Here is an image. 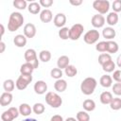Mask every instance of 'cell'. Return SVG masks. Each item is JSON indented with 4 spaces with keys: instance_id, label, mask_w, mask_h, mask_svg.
Masks as SVG:
<instances>
[{
    "instance_id": "6da1fadb",
    "label": "cell",
    "mask_w": 121,
    "mask_h": 121,
    "mask_svg": "<svg viewBox=\"0 0 121 121\" xmlns=\"http://www.w3.org/2000/svg\"><path fill=\"white\" fill-rule=\"evenodd\" d=\"M23 23H24V16L20 12L14 11L9 15V19L8 23V29L10 32L16 31L23 26Z\"/></svg>"
},
{
    "instance_id": "7a4b0ae2",
    "label": "cell",
    "mask_w": 121,
    "mask_h": 121,
    "mask_svg": "<svg viewBox=\"0 0 121 121\" xmlns=\"http://www.w3.org/2000/svg\"><path fill=\"white\" fill-rule=\"evenodd\" d=\"M96 85H97V81L95 78H92V77L86 78L82 80L80 84V91L85 95H90L95 92Z\"/></svg>"
},
{
    "instance_id": "3957f363",
    "label": "cell",
    "mask_w": 121,
    "mask_h": 121,
    "mask_svg": "<svg viewBox=\"0 0 121 121\" xmlns=\"http://www.w3.org/2000/svg\"><path fill=\"white\" fill-rule=\"evenodd\" d=\"M45 102L52 108H59L62 104V98L54 92H48L45 95Z\"/></svg>"
},
{
    "instance_id": "277c9868",
    "label": "cell",
    "mask_w": 121,
    "mask_h": 121,
    "mask_svg": "<svg viewBox=\"0 0 121 121\" xmlns=\"http://www.w3.org/2000/svg\"><path fill=\"white\" fill-rule=\"evenodd\" d=\"M93 8L98 11V14H105L109 11L110 2L108 0H95L93 2Z\"/></svg>"
},
{
    "instance_id": "5b68a950",
    "label": "cell",
    "mask_w": 121,
    "mask_h": 121,
    "mask_svg": "<svg viewBox=\"0 0 121 121\" xmlns=\"http://www.w3.org/2000/svg\"><path fill=\"white\" fill-rule=\"evenodd\" d=\"M84 27L81 24H75L70 27L69 30V39H71L72 41H77L79 39V37L81 36V34L83 33Z\"/></svg>"
},
{
    "instance_id": "8992f818",
    "label": "cell",
    "mask_w": 121,
    "mask_h": 121,
    "mask_svg": "<svg viewBox=\"0 0 121 121\" xmlns=\"http://www.w3.org/2000/svg\"><path fill=\"white\" fill-rule=\"evenodd\" d=\"M98 39H99V32L96 29H91V30L87 31L83 36L84 42L88 44L95 43L98 41Z\"/></svg>"
},
{
    "instance_id": "52a82bcc",
    "label": "cell",
    "mask_w": 121,
    "mask_h": 121,
    "mask_svg": "<svg viewBox=\"0 0 121 121\" xmlns=\"http://www.w3.org/2000/svg\"><path fill=\"white\" fill-rule=\"evenodd\" d=\"M91 23L94 27L100 28L105 24V17L101 14H95V15H93V17L91 19Z\"/></svg>"
},
{
    "instance_id": "ba28073f",
    "label": "cell",
    "mask_w": 121,
    "mask_h": 121,
    "mask_svg": "<svg viewBox=\"0 0 121 121\" xmlns=\"http://www.w3.org/2000/svg\"><path fill=\"white\" fill-rule=\"evenodd\" d=\"M36 32H37V29H36V26L31 24V23H28V24H26L25 26H24V35L26 37V38H33L35 35H36Z\"/></svg>"
},
{
    "instance_id": "9c48e42d",
    "label": "cell",
    "mask_w": 121,
    "mask_h": 121,
    "mask_svg": "<svg viewBox=\"0 0 121 121\" xmlns=\"http://www.w3.org/2000/svg\"><path fill=\"white\" fill-rule=\"evenodd\" d=\"M34 91L38 95H43L47 91V84L43 80H38L34 84Z\"/></svg>"
},
{
    "instance_id": "30bf717a",
    "label": "cell",
    "mask_w": 121,
    "mask_h": 121,
    "mask_svg": "<svg viewBox=\"0 0 121 121\" xmlns=\"http://www.w3.org/2000/svg\"><path fill=\"white\" fill-rule=\"evenodd\" d=\"M53 23H54V25L57 27H60V28L63 27L65 23H66V16H65V14H63V13L56 14L54 19H53Z\"/></svg>"
},
{
    "instance_id": "8fae6325",
    "label": "cell",
    "mask_w": 121,
    "mask_h": 121,
    "mask_svg": "<svg viewBox=\"0 0 121 121\" xmlns=\"http://www.w3.org/2000/svg\"><path fill=\"white\" fill-rule=\"evenodd\" d=\"M52 19H53V14L50 9H45L40 12V20L43 23H49L52 21Z\"/></svg>"
},
{
    "instance_id": "7c38bea8",
    "label": "cell",
    "mask_w": 121,
    "mask_h": 121,
    "mask_svg": "<svg viewBox=\"0 0 121 121\" xmlns=\"http://www.w3.org/2000/svg\"><path fill=\"white\" fill-rule=\"evenodd\" d=\"M12 98H13V96H12L11 93L4 92L0 96V105L2 107H6V106L9 105L12 101Z\"/></svg>"
},
{
    "instance_id": "4fadbf2b",
    "label": "cell",
    "mask_w": 121,
    "mask_h": 121,
    "mask_svg": "<svg viewBox=\"0 0 121 121\" xmlns=\"http://www.w3.org/2000/svg\"><path fill=\"white\" fill-rule=\"evenodd\" d=\"M102 35H103V38H105L106 40L112 41V40L115 37L116 32H115V30H114L113 27H112V26H107V27L103 28V30H102Z\"/></svg>"
},
{
    "instance_id": "5bb4252c",
    "label": "cell",
    "mask_w": 121,
    "mask_h": 121,
    "mask_svg": "<svg viewBox=\"0 0 121 121\" xmlns=\"http://www.w3.org/2000/svg\"><path fill=\"white\" fill-rule=\"evenodd\" d=\"M99 99H100V102L104 105H108V104H111V102L112 101L113 99V96L112 95L111 92H108V91H105L103 93H101L100 96H99Z\"/></svg>"
},
{
    "instance_id": "9a60e30c",
    "label": "cell",
    "mask_w": 121,
    "mask_h": 121,
    "mask_svg": "<svg viewBox=\"0 0 121 121\" xmlns=\"http://www.w3.org/2000/svg\"><path fill=\"white\" fill-rule=\"evenodd\" d=\"M37 59H38L37 58V53H36V51L34 49L28 48V49L26 50V52H25V60H26V62L30 63V62H32L33 60H35Z\"/></svg>"
},
{
    "instance_id": "2e32d148",
    "label": "cell",
    "mask_w": 121,
    "mask_h": 121,
    "mask_svg": "<svg viewBox=\"0 0 121 121\" xmlns=\"http://www.w3.org/2000/svg\"><path fill=\"white\" fill-rule=\"evenodd\" d=\"M13 43L17 47H24L26 44V37L23 34H18L14 37Z\"/></svg>"
},
{
    "instance_id": "e0dca14e",
    "label": "cell",
    "mask_w": 121,
    "mask_h": 121,
    "mask_svg": "<svg viewBox=\"0 0 121 121\" xmlns=\"http://www.w3.org/2000/svg\"><path fill=\"white\" fill-rule=\"evenodd\" d=\"M99 83L102 87L109 88V87L112 86V78L110 75H103V76H101V78L99 79Z\"/></svg>"
},
{
    "instance_id": "ac0fdd59",
    "label": "cell",
    "mask_w": 121,
    "mask_h": 121,
    "mask_svg": "<svg viewBox=\"0 0 121 121\" xmlns=\"http://www.w3.org/2000/svg\"><path fill=\"white\" fill-rule=\"evenodd\" d=\"M54 88H55V90L57 92H60V93L64 92L66 90V88H67V82H66V80H64L62 78L57 79L55 81V83H54Z\"/></svg>"
},
{
    "instance_id": "d6986e66",
    "label": "cell",
    "mask_w": 121,
    "mask_h": 121,
    "mask_svg": "<svg viewBox=\"0 0 121 121\" xmlns=\"http://www.w3.org/2000/svg\"><path fill=\"white\" fill-rule=\"evenodd\" d=\"M33 71H34V67L29 62H25L20 67V73L24 75H32Z\"/></svg>"
},
{
    "instance_id": "ffe728a7",
    "label": "cell",
    "mask_w": 121,
    "mask_h": 121,
    "mask_svg": "<svg viewBox=\"0 0 121 121\" xmlns=\"http://www.w3.org/2000/svg\"><path fill=\"white\" fill-rule=\"evenodd\" d=\"M106 22H107V24L109 26H115L118 23V14L116 12H114V11L110 12L107 15Z\"/></svg>"
},
{
    "instance_id": "44dd1931",
    "label": "cell",
    "mask_w": 121,
    "mask_h": 121,
    "mask_svg": "<svg viewBox=\"0 0 121 121\" xmlns=\"http://www.w3.org/2000/svg\"><path fill=\"white\" fill-rule=\"evenodd\" d=\"M69 61H70V60L67 56H65V55L60 56L57 60V66L60 69H65L69 65Z\"/></svg>"
},
{
    "instance_id": "7402d4cb",
    "label": "cell",
    "mask_w": 121,
    "mask_h": 121,
    "mask_svg": "<svg viewBox=\"0 0 121 121\" xmlns=\"http://www.w3.org/2000/svg\"><path fill=\"white\" fill-rule=\"evenodd\" d=\"M119 46L118 43L114 41H107V52L111 55V54H114L118 51Z\"/></svg>"
},
{
    "instance_id": "603a6c76",
    "label": "cell",
    "mask_w": 121,
    "mask_h": 121,
    "mask_svg": "<svg viewBox=\"0 0 121 121\" xmlns=\"http://www.w3.org/2000/svg\"><path fill=\"white\" fill-rule=\"evenodd\" d=\"M19 112H20V114L24 116H28L33 111H32V108L27 103H22L19 106Z\"/></svg>"
},
{
    "instance_id": "cb8c5ba5",
    "label": "cell",
    "mask_w": 121,
    "mask_h": 121,
    "mask_svg": "<svg viewBox=\"0 0 121 121\" xmlns=\"http://www.w3.org/2000/svg\"><path fill=\"white\" fill-rule=\"evenodd\" d=\"M82 107L86 112H93L95 109V102L93 99H85L82 103Z\"/></svg>"
},
{
    "instance_id": "d4e9b609",
    "label": "cell",
    "mask_w": 121,
    "mask_h": 121,
    "mask_svg": "<svg viewBox=\"0 0 121 121\" xmlns=\"http://www.w3.org/2000/svg\"><path fill=\"white\" fill-rule=\"evenodd\" d=\"M27 9L31 14H38L41 11V5L38 2H31L28 5Z\"/></svg>"
},
{
    "instance_id": "484cf974",
    "label": "cell",
    "mask_w": 121,
    "mask_h": 121,
    "mask_svg": "<svg viewBox=\"0 0 121 121\" xmlns=\"http://www.w3.org/2000/svg\"><path fill=\"white\" fill-rule=\"evenodd\" d=\"M15 82L12 80V79H6L3 83V88L5 90V92H8V93H11L14 88H15Z\"/></svg>"
},
{
    "instance_id": "4316f807",
    "label": "cell",
    "mask_w": 121,
    "mask_h": 121,
    "mask_svg": "<svg viewBox=\"0 0 121 121\" xmlns=\"http://www.w3.org/2000/svg\"><path fill=\"white\" fill-rule=\"evenodd\" d=\"M64 73L68 78H73L78 74V69L76 68V66L69 64L65 69H64Z\"/></svg>"
},
{
    "instance_id": "83f0119b",
    "label": "cell",
    "mask_w": 121,
    "mask_h": 121,
    "mask_svg": "<svg viewBox=\"0 0 121 121\" xmlns=\"http://www.w3.org/2000/svg\"><path fill=\"white\" fill-rule=\"evenodd\" d=\"M39 59L43 62H47L51 59V53L48 50H42L39 53Z\"/></svg>"
},
{
    "instance_id": "f1b7e54d",
    "label": "cell",
    "mask_w": 121,
    "mask_h": 121,
    "mask_svg": "<svg viewBox=\"0 0 121 121\" xmlns=\"http://www.w3.org/2000/svg\"><path fill=\"white\" fill-rule=\"evenodd\" d=\"M29 83L27 82V81H26L21 76H19V78H17V80H16V82H15V85H16V88L18 89V90H25L26 87H27V85H28Z\"/></svg>"
},
{
    "instance_id": "f546056e",
    "label": "cell",
    "mask_w": 121,
    "mask_h": 121,
    "mask_svg": "<svg viewBox=\"0 0 121 121\" xmlns=\"http://www.w3.org/2000/svg\"><path fill=\"white\" fill-rule=\"evenodd\" d=\"M102 69L104 72L106 73H111V72H114V69H115V63L113 62V60H110L108 62H106L105 64L102 65Z\"/></svg>"
},
{
    "instance_id": "4dcf8cb0",
    "label": "cell",
    "mask_w": 121,
    "mask_h": 121,
    "mask_svg": "<svg viewBox=\"0 0 121 121\" xmlns=\"http://www.w3.org/2000/svg\"><path fill=\"white\" fill-rule=\"evenodd\" d=\"M112 60V57L109 53H101L99 56H98V63L102 66L103 64H105L106 62Z\"/></svg>"
},
{
    "instance_id": "1f68e13d",
    "label": "cell",
    "mask_w": 121,
    "mask_h": 121,
    "mask_svg": "<svg viewBox=\"0 0 121 121\" xmlns=\"http://www.w3.org/2000/svg\"><path fill=\"white\" fill-rule=\"evenodd\" d=\"M76 118L78 121H90V115L86 111H79L77 113Z\"/></svg>"
},
{
    "instance_id": "d6a6232c",
    "label": "cell",
    "mask_w": 121,
    "mask_h": 121,
    "mask_svg": "<svg viewBox=\"0 0 121 121\" xmlns=\"http://www.w3.org/2000/svg\"><path fill=\"white\" fill-rule=\"evenodd\" d=\"M111 106V109L113 110V111H118L121 109V98L120 97H113L112 101L111 102L110 104Z\"/></svg>"
},
{
    "instance_id": "836d02e7",
    "label": "cell",
    "mask_w": 121,
    "mask_h": 121,
    "mask_svg": "<svg viewBox=\"0 0 121 121\" xmlns=\"http://www.w3.org/2000/svg\"><path fill=\"white\" fill-rule=\"evenodd\" d=\"M45 108H44V105L43 103H35L32 107V111L34 113L36 114H42L43 113Z\"/></svg>"
},
{
    "instance_id": "e575fe53",
    "label": "cell",
    "mask_w": 121,
    "mask_h": 121,
    "mask_svg": "<svg viewBox=\"0 0 121 121\" xmlns=\"http://www.w3.org/2000/svg\"><path fill=\"white\" fill-rule=\"evenodd\" d=\"M69 30H70V28H68L66 26L61 27L59 30V37L61 40H67V39H69Z\"/></svg>"
},
{
    "instance_id": "d590c367",
    "label": "cell",
    "mask_w": 121,
    "mask_h": 121,
    "mask_svg": "<svg viewBox=\"0 0 121 121\" xmlns=\"http://www.w3.org/2000/svg\"><path fill=\"white\" fill-rule=\"evenodd\" d=\"M62 71H61V69H60V68H53L51 71H50V76L53 78H55V79H60L61 78V77H62Z\"/></svg>"
},
{
    "instance_id": "8d00e7d4",
    "label": "cell",
    "mask_w": 121,
    "mask_h": 121,
    "mask_svg": "<svg viewBox=\"0 0 121 121\" xmlns=\"http://www.w3.org/2000/svg\"><path fill=\"white\" fill-rule=\"evenodd\" d=\"M13 6L18 9H25L26 7H28L26 0H14Z\"/></svg>"
},
{
    "instance_id": "74e56055",
    "label": "cell",
    "mask_w": 121,
    "mask_h": 121,
    "mask_svg": "<svg viewBox=\"0 0 121 121\" xmlns=\"http://www.w3.org/2000/svg\"><path fill=\"white\" fill-rule=\"evenodd\" d=\"M95 49H96V51L101 52V53L107 52V41H101V42L97 43L95 45Z\"/></svg>"
},
{
    "instance_id": "f35d334b",
    "label": "cell",
    "mask_w": 121,
    "mask_h": 121,
    "mask_svg": "<svg viewBox=\"0 0 121 121\" xmlns=\"http://www.w3.org/2000/svg\"><path fill=\"white\" fill-rule=\"evenodd\" d=\"M1 119H2V121H12V120L15 119V118H14L13 115L10 113V112L8 110V111L3 112V113L1 114Z\"/></svg>"
},
{
    "instance_id": "ab89813d",
    "label": "cell",
    "mask_w": 121,
    "mask_h": 121,
    "mask_svg": "<svg viewBox=\"0 0 121 121\" xmlns=\"http://www.w3.org/2000/svg\"><path fill=\"white\" fill-rule=\"evenodd\" d=\"M112 92L115 95L119 96L121 95V83L120 82H116L114 83L112 86Z\"/></svg>"
},
{
    "instance_id": "60d3db41",
    "label": "cell",
    "mask_w": 121,
    "mask_h": 121,
    "mask_svg": "<svg viewBox=\"0 0 121 121\" xmlns=\"http://www.w3.org/2000/svg\"><path fill=\"white\" fill-rule=\"evenodd\" d=\"M112 7L114 12H121V0H114L112 2Z\"/></svg>"
},
{
    "instance_id": "b9f144b4",
    "label": "cell",
    "mask_w": 121,
    "mask_h": 121,
    "mask_svg": "<svg viewBox=\"0 0 121 121\" xmlns=\"http://www.w3.org/2000/svg\"><path fill=\"white\" fill-rule=\"evenodd\" d=\"M112 78L116 82H120L121 83V70H115L113 72V75H112Z\"/></svg>"
},
{
    "instance_id": "7bdbcfd3",
    "label": "cell",
    "mask_w": 121,
    "mask_h": 121,
    "mask_svg": "<svg viewBox=\"0 0 121 121\" xmlns=\"http://www.w3.org/2000/svg\"><path fill=\"white\" fill-rule=\"evenodd\" d=\"M41 7H43V8H49L53 5V0H40L39 1Z\"/></svg>"
},
{
    "instance_id": "ee69618b",
    "label": "cell",
    "mask_w": 121,
    "mask_h": 121,
    "mask_svg": "<svg viewBox=\"0 0 121 121\" xmlns=\"http://www.w3.org/2000/svg\"><path fill=\"white\" fill-rule=\"evenodd\" d=\"M8 110L10 112V113L13 115L14 118H17V117L19 116V114H20L19 109H17V108H15V107H10V108H9Z\"/></svg>"
},
{
    "instance_id": "f6af8a7d",
    "label": "cell",
    "mask_w": 121,
    "mask_h": 121,
    "mask_svg": "<svg viewBox=\"0 0 121 121\" xmlns=\"http://www.w3.org/2000/svg\"><path fill=\"white\" fill-rule=\"evenodd\" d=\"M26 81H27L28 83H30L32 81V75H24V74H21L20 75Z\"/></svg>"
},
{
    "instance_id": "bcb514c9",
    "label": "cell",
    "mask_w": 121,
    "mask_h": 121,
    "mask_svg": "<svg viewBox=\"0 0 121 121\" xmlns=\"http://www.w3.org/2000/svg\"><path fill=\"white\" fill-rule=\"evenodd\" d=\"M50 121H64V120H63V118H62L61 115H60V114H55V115H53V116L51 117Z\"/></svg>"
},
{
    "instance_id": "7dc6e473",
    "label": "cell",
    "mask_w": 121,
    "mask_h": 121,
    "mask_svg": "<svg viewBox=\"0 0 121 121\" xmlns=\"http://www.w3.org/2000/svg\"><path fill=\"white\" fill-rule=\"evenodd\" d=\"M69 2H70V4L73 5V6H79V5L82 4V0H76V1H74V0H70Z\"/></svg>"
},
{
    "instance_id": "c3c4849f",
    "label": "cell",
    "mask_w": 121,
    "mask_h": 121,
    "mask_svg": "<svg viewBox=\"0 0 121 121\" xmlns=\"http://www.w3.org/2000/svg\"><path fill=\"white\" fill-rule=\"evenodd\" d=\"M0 47H1V49H0V53H3V52L5 51V48H6V44H5L4 42H0Z\"/></svg>"
},
{
    "instance_id": "681fc988",
    "label": "cell",
    "mask_w": 121,
    "mask_h": 121,
    "mask_svg": "<svg viewBox=\"0 0 121 121\" xmlns=\"http://www.w3.org/2000/svg\"><path fill=\"white\" fill-rule=\"evenodd\" d=\"M116 65L119 67V68H121V54L117 57V59H116Z\"/></svg>"
},
{
    "instance_id": "f907efd6",
    "label": "cell",
    "mask_w": 121,
    "mask_h": 121,
    "mask_svg": "<svg viewBox=\"0 0 121 121\" xmlns=\"http://www.w3.org/2000/svg\"><path fill=\"white\" fill-rule=\"evenodd\" d=\"M0 26H1V36H3V35H4V32H5V28H4L3 24H1Z\"/></svg>"
},
{
    "instance_id": "816d5d0a",
    "label": "cell",
    "mask_w": 121,
    "mask_h": 121,
    "mask_svg": "<svg viewBox=\"0 0 121 121\" xmlns=\"http://www.w3.org/2000/svg\"><path fill=\"white\" fill-rule=\"evenodd\" d=\"M65 121H78L77 118H74V117H68L65 119Z\"/></svg>"
},
{
    "instance_id": "f5cc1de1",
    "label": "cell",
    "mask_w": 121,
    "mask_h": 121,
    "mask_svg": "<svg viewBox=\"0 0 121 121\" xmlns=\"http://www.w3.org/2000/svg\"><path fill=\"white\" fill-rule=\"evenodd\" d=\"M23 121H37L35 118H26V119H24Z\"/></svg>"
},
{
    "instance_id": "db71d44e",
    "label": "cell",
    "mask_w": 121,
    "mask_h": 121,
    "mask_svg": "<svg viewBox=\"0 0 121 121\" xmlns=\"http://www.w3.org/2000/svg\"><path fill=\"white\" fill-rule=\"evenodd\" d=\"M120 15H121V14H120Z\"/></svg>"
}]
</instances>
